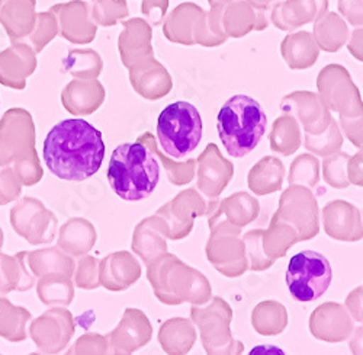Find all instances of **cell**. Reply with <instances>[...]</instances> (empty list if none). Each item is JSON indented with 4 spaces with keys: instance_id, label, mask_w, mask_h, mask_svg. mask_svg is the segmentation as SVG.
Instances as JSON below:
<instances>
[{
    "instance_id": "cell-1",
    "label": "cell",
    "mask_w": 363,
    "mask_h": 355,
    "mask_svg": "<svg viewBox=\"0 0 363 355\" xmlns=\"http://www.w3.org/2000/svg\"><path fill=\"white\" fill-rule=\"evenodd\" d=\"M102 133L82 118L55 124L44 141V162L50 172L69 182L94 176L105 158Z\"/></svg>"
},
{
    "instance_id": "cell-2",
    "label": "cell",
    "mask_w": 363,
    "mask_h": 355,
    "mask_svg": "<svg viewBox=\"0 0 363 355\" xmlns=\"http://www.w3.org/2000/svg\"><path fill=\"white\" fill-rule=\"evenodd\" d=\"M160 165L144 144L124 143L112 152L108 181L112 191L125 201H141L155 192Z\"/></svg>"
},
{
    "instance_id": "cell-3",
    "label": "cell",
    "mask_w": 363,
    "mask_h": 355,
    "mask_svg": "<svg viewBox=\"0 0 363 355\" xmlns=\"http://www.w3.org/2000/svg\"><path fill=\"white\" fill-rule=\"evenodd\" d=\"M266 124L262 105L247 95L231 97L217 115L218 136L233 158H245L253 152L266 133Z\"/></svg>"
},
{
    "instance_id": "cell-4",
    "label": "cell",
    "mask_w": 363,
    "mask_h": 355,
    "mask_svg": "<svg viewBox=\"0 0 363 355\" xmlns=\"http://www.w3.org/2000/svg\"><path fill=\"white\" fill-rule=\"evenodd\" d=\"M202 118L198 108L186 101L167 105L159 115L157 138L163 152L184 160L196 151L202 140Z\"/></svg>"
},
{
    "instance_id": "cell-5",
    "label": "cell",
    "mask_w": 363,
    "mask_h": 355,
    "mask_svg": "<svg viewBox=\"0 0 363 355\" xmlns=\"http://www.w3.org/2000/svg\"><path fill=\"white\" fill-rule=\"evenodd\" d=\"M333 270L328 259L315 251L294 255L286 268V285L296 302L308 303L320 299L328 290Z\"/></svg>"
}]
</instances>
